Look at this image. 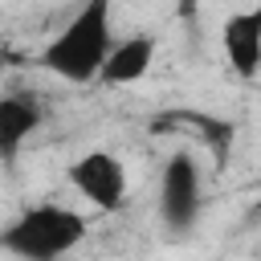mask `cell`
<instances>
[{
	"label": "cell",
	"instance_id": "obj_1",
	"mask_svg": "<svg viewBox=\"0 0 261 261\" xmlns=\"http://www.w3.org/2000/svg\"><path fill=\"white\" fill-rule=\"evenodd\" d=\"M114 41V0H82L77 12L41 49V65L69 86H90L98 82Z\"/></svg>",
	"mask_w": 261,
	"mask_h": 261
},
{
	"label": "cell",
	"instance_id": "obj_2",
	"mask_svg": "<svg viewBox=\"0 0 261 261\" xmlns=\"http://www.w3.org/2000/svg\"><path fill=\"white\" fill-rule=\"evenodd\" d=\"M90 237V220L57 200H37L20 208L0 228V253L16 261H61Z\"/></svg>",
	"mask_w": 261,
	"mask_h": 261
},
{
	"label": "cell",
	"instance_id": "obj_3",
	"mask_svg": "<svg viewBox=\"0 0 261 261\" xmlns=\"http://www.w3.org/2000/svg\"><path fill=\"white\" fill-rule=\"evenodd\" d=\"M155 212L167 232L196 228V220L204 212V175H200V163L192 151H171L163 159L159 188H155Z\"/></svg>",
	"mask_w": 261,
	"mask_h": 261
},
{
	"label": "cell",
	"instance_id": "obj_4",
	"mask_svg": "<svg viewBox=\"0 0 261 261\" xmlns=\"http://www.w3.org/2000/svg\"><path fill=\"white\" fill-rule=\"evenodd\" d=\"M65 184L98 212H118L126 204V192H130L126 163L106 147H90V151L73 155L65 163Z\"/></svg>",
	"mask_w": 261,
	"mask_h": 261
},
{
	"label": "cell",
	"instance_id": "obj_5",
	"mask_svg": "<svg viewBox=\"0 0 261 261\" xmlns=\"http://www.w3.org/2000/svg\"><path fill=\"white\" fill-rule=\"evenodd\" d=\"M220 53L237 77L261 73V8H237L220 24Z\"/></svg>",
	"mask_w": 261,
	"mask_h": 261
},
{
	"label": "cell",
	"instance_id": "obj_6",
	"mask_svg": "<svg viewBox=\"0 0 261 261\" xmlns=\"http://www.w3.org/2000/svg\"><path fill=\"white\" fill-rule=\"evenodd\" d=\"M155 53H159V41H155L151 33H130V37L114 41V49L106 53L98 82H102V86H139V82L151 73Z\"/></svg>",
	"mask_w": 261,
	"mask_h": 261
},
{
	"label": "cell",
	"instance_id": "obj_7",
	"mask_svg": "<svg viewBox=\"0 0 261 261\" xmlns=\"http://www.w3.org/2000/svg\"><path fill=\"white\" fill-rule=\"evenodd\" d=\"M41 102L33 94H4L0 98V163L12 167L29 139L41 130Z\"/></svg>",
	"mask_w": 261,
	"mask_h": 261
},
{
	"label": "cell",
	"instance_id": "obj_8",
	"mask_svg": "<svg viewBox=\"0 0 261 261\" xmlns=\"http://www.w3.org/2000/svg\"><path fill=\"white\" fill-rule=\"evenodd\" d=\"M196 8H200V0H175V16H184V20H188Z\"/></svg>",
	"mask_w": 261,
	"mask_h": 261
}]
</instances>
